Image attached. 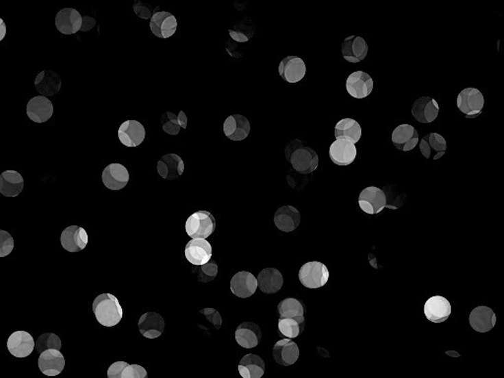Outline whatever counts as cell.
<instances>
[{"label": "cell", "mask_w": 504, "mask_h": 378, "mask_svg": "<svg viewBox=\"0 0 504 378\" xmlns=\"http://www.w3.org/2000/svg\"><path fill=\"white\" fill-rule=\"evenodd\" d=\"M285 157L292 168L301 175L314 173L319 164L316 152L299 139H294L287 144Z\"/></svg>", "instance_id": "cell-1"}, {"label": "cell", "mask_w": 504, "mask_h": 378, "mask_svg": "<svg viewBox=\"0 0 504 378\" xmlns=\"http://www.w3.org/2000/svg\"><path fill=\"white\" fill-rule=\"evenodd\" d=\"M93 312L97 320L105 327H114L121 323L123 310L118 299L112 294H102L94 299Z\"/></svg>", "instance_id": "cell-2"}, {"label": "cell", "mask_w": 504, "mask_h": 378, "mask_svg": "<svg viewBox=\"0 0 504 378\" xmlns=\"http://www.w3.org/2000/svg\"><path fill=\"white\" fill-rule=\"evenodd\" d=\"M216 220L209 211H197L186 223V231L192 240H206L215 231Z\"/></svg>", "instance_id": "cell-3"}, {"label": "cell", "mask_w": 504, "mask_h": 378, "mask_svg": "<svg viewBox=\"0 0 504 378\" xmlns=\"http://www.w3.org/2000/svg\"><path fill=\"white\" fill-rule=\"evenodd\" d=\"M301 283L307 289H318L329 280V270L319 261H312L303 265L299 272Z\"/></svg>", "instance_id": "cell-4"}, {"label": "cell", "mask_w": 504, "mask_h": 378, "mask_svg": "<svg viewBox=\"0 0 504 378\" xmlns=\"http://www.w3.org/2000/svg\"><path fill=\"white\" fill-rule=\"evenodd\" d=\"M485 98L480 90L466 88L457 98V107L468 118H475L483 112Z\"/></svg>", "instance_id": "cell-5"}, {"label": "cell", "mask_w": 504, "mask_h": 378, "mask_svg": "<svg viewBox=\"0 0 504 378\" xmlns=\"http://www.w3.org/2000/svg\"><path fill=\"white\" fill-rule=\"evenodd\" d=\"M359 205L364 213L368 215H375L382 212L384 208L388 207V197L383 189L377 186H368L362 189L359 197Z\"/></svg>", "instance_id": "cell-6"}, {"label": "cell", "mask_w": 504, "mask_h": 378, "mask_svg": "<svg viewBox=\"0 0 504 378\" xmlns=\"http://www.w3.org/2000/svg\"><path fill=\"white\" fill-rule=\"evenodd\" d=\"M150 29L153 35L160 39H168L177 30V18L166 11H157L151 18Z\"/></svg>", "instance_id": "cell-7"}, {"label": "cell", "mask_w": 504, "mask_h": 378, "mask_svg": "<svg viewBox=\"0 0 504 378\" xmlns=\"http://www.w3.org/2000/svg\"><path fill=\"white\" fill-rule=\"evenodd\" d=\"M119 141L126 147H138L145 140L146 129L137 121H126L118 128Z\"/></svg>", "instance_id": "cell-8"}, {"label": "cell", "mask_w": 504, "mask_h": 378, "mask_svg": "<svg viewBox=\"0 0 504 378\" xmlns=\"http://www.w3.org/2000/svg\"><path fill=\"white\" fill-rule=\"evenodd\" d=\"M346 89L353 98H366L373 90V78L366 72L355 71L346 79Z\"/></svg>", "instance_id": "cell-9"}, {"label": "cell", "mask_w": 504, "mask_h": 378, "mask_svg": "<svg viewBox=\"0 0 504 378\" xmlns=\"http://www.w3.org/2000/svg\"><path fill=\"white\" fill-rule=\"evenodd\" d=\"M224 134L229 140L240 142L244 140L251 134V123L242 114H231L225 121Z\"/></svg>", "instance_id": "cell-10"}, {"label": "cell", "mask_w": 504, "mask_h": 378, "mask_svg": "<svg viewBox=\"0 0 504 378\" xmlns=\"http://www.w3.org/2000/svg\"><path fill=\"white\" fill-rule=\"evenodd\" d=\"M184 254L191 264L201 266L208 263L212 258V247L206 240L202 238L191 240L186 244Z\"/></svg>", "instance_id": "cell-11"}, {"label": "cell", "mask_w": 504, "mask_h": 378, "mask_svg": "<svg viewBox=\"0 0 504 378\" xmlns=\"http://www.w3.org/2000/svg\"><path fill=\"white\" fill-rule=\"evenodd\" d=\"M129 179L127 168L121 164H110L102 173L103 186L110 190H121L127 186Z\"/></svg>", "instance_id": "cell-12"}, {"label": "cell", "mask_w": 504, "mask_h": 378, "mask_svg": "<svg viewBox=\"0 0 504 378\" xmlns=\"http://www.w3.org/2000/svg\"><path fill=\"white\" fill-rule=\"evenodd\" d=\"M307 73L305 63L299 56H287L279 65V74L288 83H298Z\"/></svg>", "instance_id": "cell-13"}, {"label": "cell", "mask_w": 504, "mask_h": 378, "mask_svg": "<svg viewBox=\"0 0 504 378\" xmlns=\"http://www.w3.org/2000/svg\"><path fill=\"white\" fill-rule=\"evenodd\" d=\"M425 317L433 323H442L451 315V305L444 297L434 296L425 303Z\"/></svg>", "instance_id": "cell-14"}, {"label": "cell", "mask_w": 504, "mask_h": 378, "mask_svg": "<svg viewBox=\"0 0 504 378\" xmlns=\"http://www.w3.org/2000/svg\"><path fill=\"white\" fill-rule=\"evenodd\" d=\"M414 118L420 123H431L440 114V105L431 97H420L412 107Z\"/></svg>", "instance_id": "cell-15"}, {"label": "cell", "mask_w": 504, "mask_h": 378, "mask_svg": "<svg viewBox=\"0 0 504 378\" xmlns=\"http://www.w3.org/2000/svg\"><path fill=\"white\" fill-rule=\"evenodd\" d=\"M184 160L177 154H166L162 156L157 164V171L160 177L166 181H175L184 173Z\"/></svg>", "instance_id": "cell-16"}, {"label": "cell", "mask_w": 504, "mask_h": 378, "mask_svg": "<svg viewBox=\"0 0 504 378\" xmlns=\"http://www.w3.org/2000/svg\"><path fill=\"white\" fill-rule=\"evenodd\" d=\"M368 46L366 40L359 36L346 38L342 44V55L344 60L351 63H359L366 60Z\"/></svg>", "instance_id": "cell-17"}, {"label": "cell", "mask_w": 504, "mask_h": 378, "mask_svg": "<svg viewBox=\"0 0 504 378\" xmlns=\"http://www.w3.org/2000/svg\"><path fill=\"white\" fill-rule=\"evenodd\" d=\"M9 353L16 357H27L35 349V341L30 333L26 331H16L8 340Z\"/></svg>", "instance_id": "cell-18"}, {"label": "cell", "mask_w": 504, "mask_h": 378, "mask_svg": "<svg viewBox=\"0 0 504 378\" xmlns=\"http://www.w3.org/2000/svg\"><path fill=\"white\" fill-rule=\"evenodd\" d=\"M329 156L331 161L337 166H349L357 158V148L352 142L338 139L331 144Z\"/></svg>", "instance_id": "cell-19"}, {"label": "cell", "mask_w": 504, "mask_h": 378, "mask_svg": "<svg viewBox=\"0 0 504 378\" xmlns=\"http://www.w3.org/2000/svg\"><path fill=\"white\" fill-rule=\"evenodd\" d=\"M60 242L66 251L72 253L82 251L88 244L87 231L78 226L67 227L60 236Z\"/></svg>", "instance_id": "cell-20"}, {"label": "cell", "mask_w": 504, "mask_h": 378, "mask_svg": "<svg viewBox=\"0 0 504 378\" xmlns=\"http://www.w3.org/2000/svg\"><path fill=\"white\" fill-rule=\"evenodd\" d=\"M55 27L63 35H73L81 30L82 16L74 8H63L55 16Z\"/></svg>", "instance_id": "cell-21"}, {"label": "cell", "mask_w": 504, "mask_h": 378, "mask_svg": "<svg viewBox=\"0 0 504 378\" xmlns=\"http://www.w3.org/2000/svg\"><path fill=\"white\" fill-rule=\"evenodd\" d=\"M53 114V105L46 97H34L27 105V116L36 123H44Z\"/></svg>", "instance_id": "cell-22"}, {"label": "cell", "mask_w": 504, "mask_h": 378, "mask_svg": "<svg viewBox=\"0 0 504 378\" xmlns=\"http://www.w3.org/2000/svg\"><path fill=\"white\" fill-rule=\"evenodd\" d=\"M257 290V280L251 272L240 271L231 280V291L238 298L247 299L253 296Z\"/></svg>", "instance_id": "cell-23"}, {"label": "cell", "mask_w": 504, "mask_h": 378, "mask_svg": "<svg viewBox=\"0 0 504 378\" xmlns=\"http://www.w3.org/2000/svg\"><path fill=\"white\" fill-rule=\"evenodd\" d=\"M274 224L284 233H291L301 224V213L296 207L285 205L280 207L274 215Z\"/></svg>", "instance_id": "cell-24"}, {"label": "cell", "mask_w": 504, "mask_h": 378, "mask_svg": "<svg viewBox=\"0 0 504 378\" xmlns=\"http://www.w3.org/2000/svg\"><path fill=\"white\" fill-rule=\"evenodd\" d=\"M418 142V130L410 125L397 126L392 132V143L398 150L410 152L417 147Z\"/></svg>", "instance_id": "cell-25"}, {"label": "cell", "mask_w": 504, "mask_h": 378, "mask_svg": "<svg viewBox=\"0 0 504 378\" xmlns=\"http://www.w3.org/2000/svg\"><path fill=\"white\" fill-rule=\"evenodd\" d=\"M272 354L277 364L283 366H290L298 361L299 349L291 339H282L277 342L273 346Z\"/></svg>", "instance_id": "cell-26"}, {"label": "cell", "mask_w": 504, "mask_h": 378, "mask_svg": "<svg viewBox=\"0 0 504 378\" xmlns=\"http://www.w3.org/2000/svg\"><path fill=\"white\" fill-rule=\"evenodd\" d=\"M138 329L145 338L157 339L165 330V320L157 312H146L139 319Z\"/></svg>", "instance_id": "cell-27"}, {"label": "cell", "mask_w": 504, "mask_h": 378, "mask_svg": "<svg viewBox=\"0 0 504 378\" xmlns=\"http://www.w3.org/2000/svg\"><path fill=\"white\" fill-rule=\"evenodd\" d=\"M420 150L427 160H440L446 152V140L438 134H427L420 142Z\"/></svg>", "instance_id": "cell-28"}, {"label": "cell", "mask_w": 504, "mask_h": 378, "mask_svg": "<svg viewBox=\"0 0 504 378\" xmlns=\"http://www.w3.org/2000/svg\"><path fill=\"white\" fill-rule=\"evenodd\" d=\"M40 370L47 377H56L64 370L65 359L60 351L47 350L40 355Z\"/></svg>", "instance_id": "cell-29"}, {"label": "cell", "mask_w": 504, "mask_h": 378, "mask_svg": "<svg viewBox=\"0 0 504 378\" xmlns=\"http://www.w3.org/2000/svg\"><path fill=\"white\" fill-rule=\"evenodd\" d=\"M471 327L479 333H487L496 326V315L488 307H478L472 310L469 317Z\"/></svg>", "instance_id": "cell-30"}, {"label": "cell", "mask_w": 504, "mask_h": 378, "mask_svg": "<svg viewBox=\"0 0 504 378\" xmlns=\"http://www.w3.org/2000/svg\"><path fill=\"white\" fill-rule=\"evenodd\" d=\"M62 79L53 71H44L38 74L35 80V87L38 93L42 97H53L62 89Z\"/></svg>", "instance_id": "cell-31"}, {"label": "cell", "mask_w": 504, "mask_h": 378, "mask_svg": "<svg viewBox=\"0 0 504 378\" xmlns=\"http://www.w3.org/2000/svg\"><path fill=\"white\" fill-rule=\"evenodd\" d=\"M257 288L263 294H276L282 289L284 285V277L282 273L276 268H264L258 274Z\"/></svg>", "instance_id": "cell-32"}, {"label": "cell", "mask_w": 504, "mask_h": 378, "mask_svg": "<svg viewBox=\"0 0 504 378\" xmlns=\"http://www.w3.org/2000/svg\"><path fill=\"white\" fill-rule=\"evenodd\" d=\"M235 336L238 345L244 349H253L260 343L262 331L258 324L244 323L236 328Z\"/></svg>", "instance_id": "cell-33"}, {"label": "cell", "mask_w": 504, "mask_h": 378, "mask_svg": "<svg viewBox=\"0 0 504 378\" xmlns=\"http://www.w3.org/2000/svg\"><path fill=\"white\" fill-rule=\"evenodd\" d=\"M24 179L16 171H5L0 175V194L17 197L23 191Z\"/></svg>", "instance_id": "cell-34"}, {"label": "cell", "mask_w": 504, "mask_h": 378, "mask_svg": "<svg viewBox=\"0 0 504 378\" xmlns=\"http://www.w3.org/2000/svg\"><path fill=\"white\" fill-rule=\"evenodd\" d=\"M238 373L242 378H261L265 373V362L260 355H245L238 364Z\"/></svg>", "instance_id": "cell-35"}, {"label": "cell", "mask_w": 504, "mask_h": 378, "mask_svg": "<svg viewBox=\"0 0 504 378\" xmlns=\"http://www.w3.org/2000/svg\"><path fill=\"white\" fill-rule=\"evenodd\" d=\"M362 127L357 121L353 118H344L340 121L335 126V137L338 139H345L352 142L353 144L357 143L362 138Z\"/></svg>", "instance_id": "cell-36"}, {"label": "cell", "mask_w": 504, "mask_h": 378, "mask_svg": "<svg viewBox=\"0 0 504 378\" xmlns=\"http://www.w3.org/2000/svg\"><path fill=\"white\" fill-rule=\"evenodd\" d=\"M161 125L164 132L175 136L179 134L181 129L186 130L188 128V116L184 114V110H181L179 114H175L172 112H166L162 116Z\"/></svg>", "instance_id": "cell-37"}, {"label": "cell", "mask_w": 504, "mask_h": 378, "mask_svg": "<svg viewBox=\"0 0 504 378\" xmlns=\"http://www.w3.org/2000/svg\"><path fill=\"white\" fill-rule=\"evenodd\" d=\"M279 334L286 339L299 337L305 329V317L299 318H279Z\"/></svg>", "instance_id": "cell-38"}, {"label": "cell", "mask_w": 504, "mask_h": 378, "mask_svg": "<svg viewBox=\"0 0 504 378\" xmlns=\"http://www.w3.org/2000/svg\"><path fill=\"white\" fill-rule=\"evenodd\" d=\"M278 312L280 318H299L305 317V307L299 299H286L279 303Z\"/></svg>", "instance_id": "cell-39"}, {"label": "cell", "mask_w": 504, "mask_h": 378, "mask_svg": "<svg viewBox=\"0 0 504 378\" xmlns=\"http://www.w3.org/2000/svg\"><path fill=\"white\" fill-rule=\"evenodd\" d=\"M255 33V26L251 20L238 22L233 28L229 29V37L236 42H247L252 39Z\"/></svg>", "instance_id": "cell-40"}, {"label": "cell", "mask_w": 504, "mask_h": 378, "mask_svg": "<svg viewBox=\"0 0 504 378\" xmlns=\"http://www.w3.org/2000/svg\"><path fill=\"white\" fill-rule=\"evenodd\" d=\"M62 348V339L53 333H45L40 335L35 343V349L40 354L47 350L60 351Z\"/></svg>", "instance_id": "cell-41"}, {"label": "cell", "mask_w": 504, "mask_h": 378, "mask_svg": "<svg viewBox=\"0 0 504 378\" xmlns=\"http://www.w3.org/2000/svg\"><path fill=\"white\" fill-rule=\"evenodd\" d=\"M192 272L197 274L199 282L203 284L212 282L218 275V265L215 261L210 260L206 264L194 268Z\"/></svg>", "instance_id": "cell-42"}, {"label": "cell", "mask_w": 504, "mask_h": 378, "mask_svg": "<svg viewBox=\"0 0 504 378\" xmlns=\"http://www.w3.org/2000/svg\"><path fill=\"white\" fill-rule=\"evenodd\" d=\"M14 249V238L6 231L0 229V257H6Z\"/></svg>", "instance_id": "cell-43"}, {"label": "cell", "mask_w": 504, "mask_h": 378, "mask_svg": "<svg viewBox=\"0 0 504 378\" xmlns=\"http://www.w3.org/2000/svg\"><path fill=\"white\" fill-rule=\"evenodd\" d=\"M121 378H148V373L146 368L139 364H128Z\"/></svg>", "instance_id": "cell-44"}, {"label": "cell", "mask_w": 504, "mask_h": 378, "mask_svg": "<svg viewBox=\"0 0 504 378\" xmlns=\"http://www.w3.org/2000/svg\"><path fill=\"white\" fill-rule=\"evenodd\" d=\"M200 314H203L204 316L206 317L207 320L213 324L214 327H215L216 329H220V327H222L223 318L222 316H220L219 312H217L215 308H203V310H200Z\"/></svg>", "instance_id": "cell-45"}, {"label": "cell", "mask_w": 504, "mask_h": 378, "mask_svg": "<svg viewBox=\"0 0 504 378\" xmlns=\"http://www.w3.org/2000/svg\"><path fill=\"white\" fill-rule=\"evenodd\" d=\"M134 10L135 14L144 20L151 19L153 14H154V13H153L152 8H151L150 5H148V4L140 1V0H136V1L134 2Z\"/></svg>", "instance_id": "cell-46"}, {"label": "cell", "mask_w": 504, "mask_h": 378, "mask_svg": "<svg viewBox=\"0 0 504 378\" xmlns=\"http://www.w3.org/2000/svg\"><path fill=\"white\" fill-rule=\"evenodd\" d=\"M128 364H129L125 362H114V364L110 366L109 370H108V378H121V377H123V370H125V368Z\"/></svg>", "instance_id": "cell-47"}, {"label": "cell", "mask_w": 504, "mask_h": 378, "mask_svg": "<svg viewBox=\"0 0 504 378\" xmlns=\"http://www.w3.org/2000/svg\"><path fill=\"white\" fill-rule=\"evenodd\" d=\"M96 25L97 21L94 18L90 17V16H84V17H82V27H81L80 31L88 32L92 30Z\"/></svg>", "instance_id": "cell-48"}, {"label": "cell", "mask_w": 504, "mask_h": 378, "mask_svg": "<svg viewBox=\"0 0 504 378\" xmlns=\"http://www.w3.org/2000/svg\"><path fill=\"white\" fill-rule=\"evenodd\" d=\"M6 36V25L3 20L0 18V42L5 38Z\"/></svg>", "instance_id": "cell-49"}, {"label": "cell", "mask_w": 504, "mask_h": 378, "mask_svg": "<svg viewBox=\"0 0 504 378\" xmlns=\"http://www.w3.org/2000/svg\"><path fill=\"white\" fill-rule=\"evenodd\" d=\"M446 354L449 355H451V357H460V355H459L458 353L451 352V351H449V352H446Z\"/></svg>", "instance_id": "cell-50"}]
</instances>
